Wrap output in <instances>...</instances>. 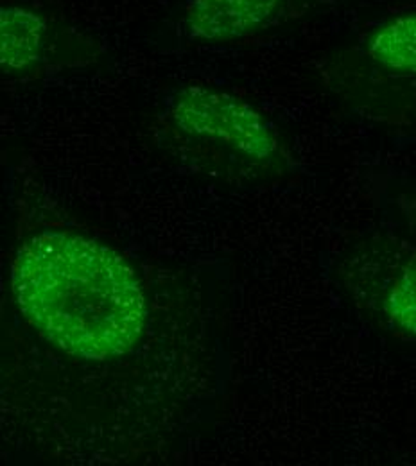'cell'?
Masks as SVG:
<instances>
[{
    "mask_svg": "<svg viewBox=\"0 0 416 466\" xmlns=\"http://www.w3.org/2000/svg\"><path fill=\"white\" fill-rule=\"evenodd\" d=\"M382 309L393 329L416 336V251H410L388 277Z\"/></svg>",
    "mask_w": 416,
    "mask_h": 466,
    "instance_id": "cell-6",
    "label": "cell"
},
{
    "mask_svg": "<svg viewBox=\"0 0 416 466\" xmlns=\"http://www.w3.org/2000/svg\"><path fill=\"white\" fill-rule=\"evenodd\" d=\"M157 131L181 164L216 179L257 183L291 167L275 124L248 101L214 86L178 90L158 116Z\"/></svg>",
    "mask_w": 416,
    "mask_h": 466,
    "instance_id": "cell-2",
    "label": "cell"
},
{
    "mask_svg": "<svg viewBox=\"0 0 416 466\" xmlns=\"http://www.w3.org/2000/svg\"><path fill=\"white\" fill-rule=\"evenodd\" d=\"M7 266L18 416L25 447L117 461L153 303L137 260L110 237L22 194Z\"/></svg>",
    "mask_w": 416,
    "mask_h": 466,
    "instance_id": "cell-1",
    "label": "cell"
},
{
    "mask_svg": "<svg viewBox=\"0 0 416 466\" xmlns=\"http://www.w3.org/2000/svg\"><path fill=\"white\" fill-rule=\"evenodd\" d=\"M99 42L49 13L0 4V72L38 79L94 63Z\"/></svg>",
    "mask_w": 416,
    "mask_h": 466,
    "instance_id": "cell-3",
    "label": "cell"
},
{
    "mask_svg": "<svg viewBox=\"0 0 416 466\" xmlns=\"http://www.w3.org/2000/svg\"><path fill=\"white\" fill-rule=\"evenodd\" d=\"M332 0H188L185 35L201 44L227 46L268 35Z\"/></svg>",
    "mask_w": 416,
    "mask_h": 466,
    "instance_id": "cell-4",
    "label": "cell"
},
{
    "mask_svg": "<svg viewBox=\"0 0 416 466\" xmlns=\"http://www.w3.org/2000/svg\"><path fill=\"white\" fill-rule=\"evenodd\" d=\"M364 55L390 76L416 81V11L386 18L364 40Z\"/></svg>",
    "mask_w": 416,
    "mask_h": 466,
    "instance_id": "cell-5",
    "label": "cell"
}]
</instances>
